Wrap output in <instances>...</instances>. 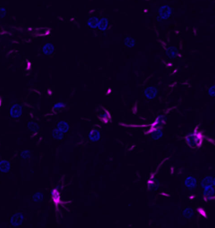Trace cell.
Segmentation results:
<instances>
[{"label": "cell", "mask_w": 215, "mask_h": 228, "mask_svg": "<svg viewBox=\"0 0 215 228\" xmlns=\"http://www.w3.org/2000/svg\"><path fill=\"white\" fill-rule=\"evenodd\" d=\"M11 167H12V165L9 161L6 160L0 161V172H1L8 173L11 170Z\"/></svg>", "instance_id": "obj_12"}, {"label": "cell", "mask_w": 215, "mask_h": 228, "mask_svg": "<svg viewBox=\"0 0 215 228\" xmlns=\"http://www.w3.org/2000/svg\"><path fill=\"white\" fill-rule=\"evenodd\" d=\"M55 51V47L50 42H47L46 44L43 45L42 48V52L44 54L45 56H51L52 54L54 53Z\"/></svg>", "instance_id": "obj_8"}, {"label": "cell", "mask_w": 215, "mask_h": 228, "mask_svg": "<svg viewBox=\"0 0 215 228\" xmlns=\"http://www.w3.org/2000/svg\"><path fill=\"white\" fill-rule=\"evenodd\" d=\"M66 106V104L63 103V102H58L54 104V105L53 106V110L54 111H59L61 110L64 108H65Z\"/></svg>", "instance_id": "obj_21"}, {"label": "cell", "mask_w": 215, "mask_h": 228, "mask_svg": "<svg viewBox=\"0 0 215 228\" xmlns=\"http://www.w3.org/2000/svg\"><path fill=\"white\" fill-rule=\"evenodd\" d=\"M101 133L98 129H93L89 133V139L92 142H96L100 139Z\"/></svg>", "instance_id": "obj_9"}, {"label": "cell", "mask_w": 215, "mask_h": 228, "mask_svg": "<svg viewBox=\"0 0 215 228\" xmlns=\"http://www.w3.org/2000/svg\"><path fill=\"white\" fill-rule=\"evenodd\" d=\"M100 19L96 16H91L88 20V25L91 29H96L98 28Z\"/></svg>", "instance_id": "obj_15"}, {"label": "cell", "mask_w": 215, "mask_h": 228, "mask_svg": "<svg viewBox=\"0 0 215 228\" xmlns=\"http://www.w3.org/2000/svg\"><path fill=\"white\" fill-rule=\"evenodd\" d=\"M27 128L30 132L36 133L40 130V126L38 123L34 121H29L27 123Z\"/></svg>", "instance_id": "obj_16"}, {"label": "cell", "mask_w": 215, "mask_h": 228, "mask_svg": "<svg viewBox=\"0 0 215 228\" xmlns=\"http://www.w3.org/2000/svg\"><path fill=\"white\" fill-rule=\"evenodd\" d=\"M147 134L150 135V137L154 140H158L160 138H161L163 136V132H162L160 128L159 129H155L152 130V131L147 132Z\"/></svg>", "instance_id": "obj_10"}, {"label": "cell", "mask_w": 215, "mask_h": 228, "mask_svg": "<svg viewBox=\"0 0 215 228\" xmlns=\"http://www.w3.org/2000/svg\"><path fill=\"white\" fill-rule=\"evenodd\" d=\"M172 14V9L168 5H163L159 9V16L162 20H167Z\"/></svg>", "instance_id": "obj_4"}, {"label": "cell", "mask_w": 215, "mask_h": 228, "mask_svg": "<svg viewBox=\"0 0 215 228\" xmlns=\"http://www.w3.org/2000/svg\"><path fill=\"white\" fill-rule=\"evenodd\" d=\"M24 220V215L21 212H16L13 214L10 219V224L13 227H18L22 224Z\"/></svg>", "instance_id": "obj_3"}, {"label": "cell", "mask_w": 215, "mask_h": 228, "mask_svg": "<svg viewBox=\"0 0 215 228\" xmlns=\"http://www.w3.org/2000/svg\"><path fill=\"white\" fill-rule=\"evenodd\" d=\"M64 133L61 132L57 128L53 129L52 132V138L57 140H62L64 138Z\"/></svg>", "instance_id": "obj_18"}, {"label": "cell", "mask_w": 215, "mask_h": 228, "mask_svg": "<svg viewBox=\"0 0 215 228\" xmlns=\"http://www.w3.org/2000/svg\"><path fill=\"white\" fill-rule=\"evenodd\" d=\"M96 113L98 119L102 123L107 124L110 122L111 116L110 112L104 107L101 106H98L96 109Z\"/></svg>", "instance_id": "obj_1"}, {"label": "cell", "mask_w": 215, "mask_h": 228, "mask_svg": "<svg viewBox=\"0 0 215 228\" xmlns=\"http://www.w3.org/2000/svg\"><path fill=\"white\" fill-rule=\"evenodd\" d=\"M57 128L64 133H66L69 131L70 126L69 123L65 121H60L57 124Z\"/></svg>", "instance_id": "obj_14"}, {"label": "cell", "mask_w": 215, "mask_h": 228, "mask_svg": "<svg viewBox=\"0 0 215 228\" xmlns=\"http://www.w3.org/2000/svg\"><path fill=\"white\" fill-rule=\"evenodd\" d=\"M109 26V20L107 18L103 17L101 19H100L98 25V29L100 31H106Z\"/></svg>", "instance_id": "obj_11"}, {"label": "cell", "mask_w": 215, "mask_h": 228, "mask_svg": "<svg viewBox=\"0 0 215 228\" xmlns=\"http://www.w3.org/2000/svg\"><path fill=\"white\" fill-rule=\"evenodd\" d=\"M31 157V151L29 150H23L20 153V157L23 160H28L30 159Z\"/></svg>", "instance_id": "obj_20"}, {"label": "cell", "mask_w": 215, "mask_h": 228, "mask_svg": "<svg viewBox=\"0 0 215 228\" xmlns=\"http://www.w3.org/2000/svg\"><path fill=\"white\" fill-rule=\"evenodd\" d=\"M23 107L22 106L18 103L13 104L10 107L9 115L12 118H19L22 115Z\"/></svg>", "instance_id": "obj_2"}, {"label": "cell", "mask_w": 215, "mask_h": 228, "mask_svg": "<svg viewBox=\"0 0 215 228\" xmlns=\"http://www.w3.org/2000/svg\"><path fill=\"white\" fill-rule=\"evenodd\" d=\"M136 41L132 37H126L124 39V44L127 48H133L135 47Z\"/></svg>", "instance_id": "obj_17"}, {"label": "cell", "mask_w": 215, "mask_h": 228, "mask_svg": "<svg viewBox=\"0 0 215 228\" xmlns=\"http://www.w3.org/2000/svg\"><path fill=\"white\" fill-rule=\"evenodd\" d=\"M7 14V10L3 7H0V19L5 18Z\"/></svg>", "instance_id": "obj_23"}, {"label": "cell", "mask_w": 215, "mask_h": 228, "mask_svg": "<svg viewBox=\"0 0 215 228\" xmlns=\"http://www.w3.org/2000/svg\"><path fill=\"white\" fill-rule=\"evenodd\" d=\"M159 181L155 177H150L147 182L148 189L152 192H155L159 188Z\"/></svg>", "instance_id": "obj_7"}, {"label": "cell", "mask_w": 215, "mask_h": 228, "mask_svg": "<svg viewBox=\"0 0 215 228\" xmlns=\"http://www.w3.org/2000/svg\"><path fill=\"white\" fill-rule=\"evenodd\" d=\"M31 199L35 202H42L44 199V195L41 192H37L32 195Z\"/></svg>", "instance_id": "obj_19"}, {"label": "cell", "mask_w": 215, "mask_h": 228, "mask_svg": "<svg viewBox=\"0 0 215 228\" xmlns=\"http://www.w3.org/2000/svg\"><path fill=\"white\" fill-rule=\"evenodd\" d=\"M51 196H52L53 202H54L55 204L59 205L60 203L61 199H60V195L59 190L57 189L56 188L53 189L51 190Z\"/></svg>", "instance_id": "obj_13"}, {"label": "cell", "mask_w": 215, "mask_h": 228, "mask_svg": "<svg viewBox=\"0 0 215 228\" xmlns=\"http://www.w3.org/2000/svg\"><path fill=\"white\" fill-rule=\"evenodd\" d=\"M166 117L164 115H159L155 120V121L152 124L151 126H150V129H148V132L152 131L153 129H159L162 128L164 124L166 123Z\"/></svg>", "instance_id": "obj_5"}, {"label": "cell", "mask_w": 215, "mask_h": 228, "mask_svg": "<svg viewBox=\"0 0 215 228\" xmlns=\"http://www.w3.org/2000/svg\"><path fill=\"white\" fill-rule=\"evenodd\" d=\"M166 53H167V56H169V57L173 58L176 56V49L172 47L168 48L166 50Z\"/></svg>", "instance_id": "obj_22"}, {"label": "cell", "mask_w": 215, "mask_h": 228, "mask_svg": "<svg viewBox=\"0 0 215 228\" xmlns=\"http://www.w3.org/2000/svg\"><path fill=\"white\" fill-rule=\"evenodd\" d=\"M158 94V89L155 86H148L144 90V95L146 98L152 100L155 98Z\"/></svg>", "instance_id": "obj_6"}]
</instances>
